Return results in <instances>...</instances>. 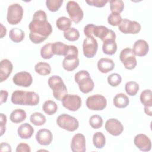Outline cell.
<instances>
[{
  "label": "cell",
  "instance_id": "6da1fadb",
  "mask_svg": "<svg viewBox=\"0 0 152 152\" xmlns=\"http://www.w3.org/2000/svg\"><path fill=\"white\" fill-rule=\"evenodd\" d=\"M28 28L30 31L29 38L35 44L45 41L52 32V27L47 21L46 14L42 10H38L34 13Z\"/></svg>",
  "mask_w": 152,
  "mask_h": 152
},
{
  "label": "cell",
  "instance_id": "7a4b0ae2",
  "mask_svg": "<svg viewBox=\"0 0 152 152\" xmlns=\"http://www.w3.org/2000/svg\"><path fill=\"white\" fill-rule=\"evenodd\" d=\"M39 100V96L34 91L15 90L11 96V102L15 104L36 106Z\"/></svg>",
  "mask_w": 152,
  "mask_h": 152
},
{
  "label": "cell",
  "instance_id": "3957f363",
  "mask_svg": "<svg viewBox=\"0 0 152 152\" xmlns=\"http://www.w3.org/2000/svg\"><path fill=\"white\" fill-rule=\"evenodd\" d=\"M48 85L53 91L55 99L61 101L63 97L68 94L66 86L62 79L58 75H53L48 80Z\"/></svg>",
  "mask_w": 152,
  "mask_h": 152
},
{
  "label": "cell",
  "instance_id": "277c9868",
  "mask_svg": "<svg viewBox=\"0 0 152 152\" xmlns=\"http://www.w3.org/2000/svg\"><path fill=\"white\" fill-rule=\"evenodd\" d=\"M74 79L80 90L83 93H88L94 88V84L90 74L86 70H81L75 74Z\"/></svg>",
  "mask_w": 152,
  "mask_h": 152
},
{
  "label": "cell",
  "instance_id": "5b68a950",
  "mask_svg": "<svg viewBox=\"0 0 152 152\" xmlns=\"http://www.w3.org/2000/svg\"><path fill=\"white\" fill-rule=\"evenodd\" d=\"M78 50L75 46L69 45V50L62 62V66L68 71H72L76 69L79 65L78 58Z\"/></svg>",
  "mask_w": 152,
  "mask_h": 152
},
{
  "label": "cell",
  "instance_id": "8992f818",
  "mask_svg": "<svg viewBox=\"0 0 152 152\" xmlns=\"http://www.w3.org/2000/svg\"><path fill=\"white\" fill-rule=\"evenodd\" d=\"M56 123L60 128L69 132L77 130L79 126V122L75 118L65 113L57 118Z\"/></svg>",
  "mask_w": 152,
  "mask_h": 152
},
{
  "label": "cell",
  "instance_id": "52a82bcc",
  "mask_svg": "<svg viewBox=\"0 0 152 152\" xmlns=\"http://www.w3.org/2000/svg\"><path fill=\"white\" fill-rule=\"evenodd\" d=\"M23 9L19 4H12L8 7L7 20L10 24L15 25L19 23L23 18Z\"/></svg>",
  "mask_w": 152,
  "mask_h": 152
},
{
  "label": "cell",
  "instance_id": "ba28073f",
  "mask_svg": "<svg viewBox=\"0 0 152 152\" xmlns=\"http://www.w3.org/2000/svg\"><path fill=\"white\" fill-rule=\"evenodd\" d=\"M119 59L127 69L131 70L135 68L137 64L135 55L131 48L122 49L119 55Z\"/></svg>",
  "mask_w": 152,
  "mask_h": 152
},
{
  "label": "cell",
  "instance_id": "9c48e42d",
  "mask_svg": "<svg viewBox=\"0 0 152 152\" xmlns=\"http://www.w3.org/2000/svg\"><path fill=\"white\" fill-rule=\"evenodd\" d=\"M66 11L71 20L75 23H80L83 18L84 13L79 4L74 1H69L66 5Z\"/></svg>",
  "mask_w": 152,
  "mask_h": 152
},
{
  "label": "cell",
  "instance_id": "30bf717a",
  "mask_svg": "<svg viewBox=\"0 0 152 152\" xmlns=\"http://www.w3.org/2000/svg\"><path fill=\"white\" fill-rule=\"evenodd\" d=\"M107 105L106 98L101 94H94L89 96L86 100L87 107L92 110H102Z\"/></svg>",
  "mask_w": 152,
  "mask_h": 152
},
{
  "label": "cell",
  "instance_id": "8fae6325",
  "mask_svg": "<svg viewBox=\"0 0 152 152\" xmlns=\"http://www.w3.org/2000/svg\"><path fill=\"white\" fill-rule=\"evenodd\" d=\"M81 99L76 94H67L62 99V103L64 107L70 111H77L81 106Z\"/></svg>",
  "mask_w": 152,
  "mask_h": 152
},
{
  "label": "cell",
  "instance_id": "7c38bea8",
  "mask_svg": "<svg viewBox=\"0 0 152 152\" xmlns=\"http://www.w3.org/2000/svg\"><path fill=\"white\" fill-rule=\"evenodd\" d=\"M98 43L95 38L92 36L87 37L83 43V50L84 55L88 58L94 57L97 51Z\"/></svg>",
  "mask_w": 152,
  "mask_h": 152
},
{
  "label": "cell",
  "instance_id": "4fadbf2b",
  "mask_svg": "<svg viewBox=\"0 0 152 152\" xmlns=\"http://www.w3.org/2000/svg\"><path fill=\"white\" fill-rule=\"evenodd\" d=\"M118 28L124 34H137L141 30V25L137 21L124 18L118 26Z\"/></svg>",
  "mask_w": 152,
  "mask_h": 152
},
{
  "label": "cell",
  "instance_id": "5bb4252c",
  "mask_svg": "<svg viewBox=\"0 0 152 152\" xmlns=\"http://www.w3.org/2000/svg\"><path fill=\"white\" fill-rule=\"evenodd\" d=\"M93 34L100 39L103 42L107 40H115L116 37L115 32L112 30L104 26H96L93 30Z\"/></svg>",
  "mask_w": 152,
  "mask_h": 152
},
{
  "label": "cell",
  "instance_id": "9a60e30c",
  "mask_svg": "<svg viewBox=\"0 0 152 152\" xmlns=\"http://www.w3.org/2000/svg\"><path fill=\"white\" fill-rule=\"evenodd\" d=\"M14 83L18 86L28 87L31 86L33 82L31 75L27 71L17 72L12 78Z\"/></svg>",
  "mask_w": 152,
  "mask_h": 152
},
{
  "label": "cell",
  "instance_id": "2e32d148",
  "mask_svg": "<svg viewBox=\"0 0 152 152\" xmlns=\"http://www.w3.org/2000/svg\"><path fill=\"white\" fill-rule=\"evenodd\" d=\"M106 130L113 136H118L124 130L122 123L118 119L111 118L106 121L104 125Z\"/></svg>",
  "mask_w": 152,
  "mask_h": 152
},
{
  "label": "cell",
  "instance_id": "e0dca14e",
  "mask_svg": "<svg viewBox=\"0 0 152 152\" xmlns=\"http://www.w3.org/2000/svg\"><path fill=\"white\" fill-rule=\"evenodd\" d=\"M71 149L73 152L86 151V138L83 134L78 133L74 135L71 142Z\"/></svg>",
  "mask_w": 152,
  "mask_h": 152
},
{
  "label": "cell",
  "instance_id": "ac0fdd59",
  "mask_svg": "<svg viewBox=\"0 0 152 152\" xmlns=\"http://www.w3.org/2000/svg\"><path fill=\"white\" fill-rule=\"evenodd\" d=\"M135 146L142 151H148L151 148L150 139L145 134H139L137 135L134 140Z\"/></svg>",
  "mask_w": 152,
  "mask_h": 152
},
{
  "label": "cell",
  "instance_id": "d6986e66",
  "mask_svg": "<svg viewBox=\"0 0 152 152\" xmlns=\"http://www.w3.org/2000/svg\"><path fill=\"white\" fill-rule=\"evenodd\" d=\"M36 141L42 145H49L53 140V135L51 131L48 129H41L36 134Z\"/></svg>",
  "mask_w": 152,
  "mask_h": 152
},
{
  "label": "cell",
  "instance_id": "ffe728a7",
  "mask_svg": "<svg viewBox=\"0 0 152 152\" xmlns=\"http://www.w3.org/2000/svg\"><path fill=\"white\" fill-rule=\"evenodd\" d=\"M13 65L11 62L7 59H4L0 63V82L6 80L11 74Z\"/></svg>",
  "mask_w": 152,
  "mask_h": 152
},
{
  "label": "cell",
  "instance_id": "44dd1931",
  "mask_svg": "<svg viewBox=\"0 0 152 152\" xmlns=\"http://www.w3.org/2000/svg\"><path fill=\"white\" fill-rule=\"evenodd\" d=\"M132 50L135 55L138 56H144L147 54L149 50L148 44L144 40H137L133 45Z\"/></svg>",
  "mask_w": 152,
  "mask_h": 152
},
{
  "label": "cell",
  "instance_id": "7402d4cb",
  "mask_svg": "<svg viewBox=\"0 0 152 152\" xmlns=\"http://www.w3.org/2000/svg\"><path fill=\"white\" fill-rule=\"evenodd\" d=\"M97 68L100 72L106 74L114 69L115 63L111 59L102 58L97 62Z\"/></svg>",
  "mask_w": 152,
  "mask_h": 152
},
{
  "label": "cell",
  "instance_id": "603a6c76",
  "mask_svg": "<svg viewBox=\"0 0 152 152\" xmlns=\"http://www.w3.org/2000/svg\"><path fill=\"white\" fill-rule=\"evenodd\" d=\"M34 132L33 126L28 124H22L18 128L17 133L18 136L22 139H28L31 137Z\"/></svg>",
  "mask_w": 152,
  "mask_h": 152
},
{
  "label": "cell",
  "instance_id": "cb8c5ba5",
  "mask_svg": "<svg viewBox=\"0 0 152 152\" xmlns=\"http://www.w3.org/2000/svg\"><path fill=\"white\" fill-rule=\"evenodd\" d=\"M69 50V45L61 42H56L52 43V51L53 54L59 56H65Z\"/></svg>",
  "mask_w": 152,
  "mask_h": 152
},
{
  "label": "cell",
  "instance_id": "d4e9b609",
  "mask_svg": "<svg viewBox=\"0 0 152 152\" xmlns=\"http://www.w3.org/2000/svg\"><path fill=\"white\" fill-rule=\"evenodd\" d=\"M103 42L102 50L104 53L112 55L116 53L117 50V44L115 40H107Z\"/></svg>",
  "mask_w": 152,
  "mask_h": 152
},
{
  "label": "cell",
  "instance_id": "484cf974",
  "mask_svg": "<svg viewBox=\"0 0 152 152\" xmlns=\"http://www.w3.org/2000/svg\"><path fill=\"white\" fill-rule=\"evenodd\" d=\"M129 98L124 93L117 94L113 99V104L118 108H125L129 104Z\"/></svg>",
  "mask_w": 152,
  "mask_h": 152
},
{
  "label": "cell",
  "instance_id": "4316f807",
  "mask_svg": "<svg viewBox=\"0 0 152 152\" xmlns=\"http://www.w3.org/2000/svg\"><path fill=\"white\" fill-rule=\"evenodd\" d=\"M26 118V112L21 109L13 110L10 115V120L13 123H20L24 121Z\"/></svg>",
  "mask_w": 152,
  "mask_h": 152
},
{
  "label": "cell",
  "instance_id": "83f0119b",
  "mask_svg": "<svg viewBox=\"0 0 152 152\" xmlns=\"http://www.w3.org/2000/svg\"><path fill=\"white\" fill-rule=\"evenodd\" d=\"M24 36L25 34L24 31L19 28H12L9 34L10 39L15 43H19L23 41L24 38Z\"/></svg>",
  "mask_w": 152,
  "mask_h": 152
},
{
  "label": "cell",
  "instance_id": "f1b7e54d",
  "mask_svg": "<svg viewBox=\"0 0 152 152\" xmlns=\"http://www.w3.org/2000/svg\"><path fill=\"white\" fill-rule=\"evenodd\" d=\"M34 70L36 73L41 75H47L51 72L50 65L46 62H38L34 66Z\"/></svg>",
  "mask_w": 152,
  "mask_h": 152
},
{
  "label": "cell",
  "instance_id": "f546056e",
  "mask_svg": "<svg viewBox=\"0 0 152 152\" xmlns=\"http://www.w3.org/2000/svg\"><path fill=\"white\" fill-rule=\"evenodd\" d=\"M42 109L47 115H52L56 112L58 110V106L54 101L48 100L44 102L42 106Z\"/></svg>",
  "mask_w": 152,
  "mask_h": 152
},
{
  "label": "cell",
  "instance_id": "4dcf8cb0",
  "mask_svg": "<svg viewBox=\"0 0 152 152\" xmlns=\"http://www.w3.org/2000/svg\"><path fill=\"white\" fill-rule=\"evenodd\" d=\"M71 24V20L66 17H61L56 21V25L58 28L64 31L70 28Z\"/></svg>",
  "mask_w": 152,
  "mask_h": 152
},
{
  "label": "cell",
  "instance_id": "1f68e13d",
  "mask_svg": "<svg viewBox=\"0 0 152 152\" xmlns=\"http://www.w3.org/2000/svg\"><path fill=\"white\" fill-rule=\"evenodd\" d=\"M93 145L97 148H102L106 144V138L101 132H96L93 137Z\"/></svg>",
  "mask_w": 152,
  "mask_h": 152
},
{
  "label": "cell",
  "instance_id": "d6a6232c",
  "mask_svg": "<svg viewBox=\"0 0 152 152\" xmlns=\"http://www.w3.org/2000/svg\"><path fill=\"white\" fill-rule=\"evenodd\" d=\"M30 122L36 126H41L44 125L46 121V118L40 112H34L30 117Z\"/></svg>",
  "mask_w": 152,
  "mask_h": 152
},
{
  "label": "cell",
  "instance_id": "836d02e7",
  "mask_svg": "<svg viewBox=\"0 0 152 152\" xmlns=\"http://www.w3.org/2000/svg\"><path fill=\"white\" fill-rule=\"evenodd\" d=\"M140 101L144 106H152V93L150 90H144L140 94Z\"/></svg>",
  "mask_w": 152,
  "mask_h": 152
},
{
  "label": "cell",
  "instance_id": "e575fe53",
  "mask_svg": "<svg viewBox=\"0 0 152 152\" xmlns=\"http://www.w3.org/2000/svg\"><path fill=\"white\" fill-rule=\"evenodd\" d=\"M64 36L69 41H76L80 37V33L77 28L71 27L64 32Z\"/></svg>",
  "mask_w": 152,
  "mask_h": 152
},
{
  "label": "cell",
  "instance_id": "d590c367",
  "mask_svg": "<svg viewBox=\"0 0 152 152\" xmlns=\"http://www.w3.org/2000/svg\"><path fill=\"white\" fill-rule=\"evenodd\" d=\"M125 90L128 95L134 96L139 90V85L135 81H128L125 84Z\"/></svg>",
  "mask_w": 152,
  "mask_h": 152
},
{
  "label": "cell",
  "instance_id": "8d00e7d4",
  "mask_svg": "<svg viewBox=\"0 0 152 152\" xmlns=\"http://www.w3.org/2000/svg\"><path fill=\"white\" fill-rule=\"evenodd\" d=\"M110 10L112 12L120 14L124 8V4L122 0H111L109 1Z\"/></svg>",
  "mask_w": 152,
  "mask_h": 152
},
{
  "label": "cell",
  "instance_id": "74e56055",
  "mask_svg": "<svg viewBox=\"0 0 152 152\" xmlns=\"http://www.w3.org/2000/svg\"><path fill=\"white\" fill-rule=\"evenodd\" d=\"M53 53L52 51V43H49L45 45L40 49V55L45 59H49L53 57Z\"/></svg>",
  "mask_w": 152,
  "mask_h": 152
},
{
  "label": "cell",
  "instance_id": "f35d334b",
  "mask_svg": "<svg viewBox=\"0 0 152 152\" xmlns=\"http://www.w3.org/2000/svg\"><path fill=\"white\" fill-rule=\"evenodd\" d=\"M63 3V0H47L46 5L48 9L51 12L57 11Z\"/></svg>",
  "mask_w": 152,
  "mask_h": 152
},
{
  "label": "cell",
  "instance_id": "ab89813d",
  "mask_svg": "<svg viewBox=\"0 0 152 152\" xmlns=\"http://www.w3.org/2000/svg\"><path fill=\"white\" fill-rule=\"evenodd\" d=\"M89 124L93 128L99 129L103 125V119L98 115H92L89 119Z\"/></svg>",
  "mask_w": 152,
  "mask_h": 152
},
{
  "label": "cell",
  "instance_id": "60d3db41",
  "mask_svg": "<svg viewBox=\"0 0 152 152\" xmlns=\"http://www.w3.org/2000/svg\"><path fill=\"white\" fill-rule=\"evenodd\" d=\"M122 81L121 76L117 73H113L107 77V82L112 87H117Z\"/></svg>",
  "mask_w": 152,
  "mask_h": 152
},
{
  "label": "cell",
  "instance_id": "b9f144b4",
  "mask_svg": "<svg viewBox=\"0 0 152 152\" xmlns=\"http://www.w3.org/2000/svg\"><path fill=\"white\" fill-rule=\"evenodd\" d=\"M122 20V18L119 14L114 12H111L107 18L108 23L113 26H119Z\"/></svg>",
  "mask_w": 152,
  "mask_h": 152
},
{
  "label": "cell",
  "instance_id": "7bdbcfd3",
  "mask_svg": "<svg viewBox=\"0 0 152 152\" xmlns=\"http://www.w3.org/2000/svg\"><path fill=\"white\" fill-rule=\"evenodd\" d=\"M86 2L89 5L101 8L104 7L107 2V0H86Z\"/></svg>",
  "mask_w": 152,
  "mask_h": 152
},
{
  "label": "cell",
  "instance_id": "ee69618b",
  "mask_svg": "<svg viewBox=\"0 0 152 152\" xmlns=\"http://www.w3.org/2000/svg\"><path fill=\"white\" fill-rule=\"evenodd\" d=\"M31 149L30 146L26 143H20L16 148V152H30Z\"/></svg>",
  "mask_w": 152,
  "mask_h": 152
},
{
  "label": "cell",
  "instance_id": "f6af8a7d",
  "mask_svg": "<svg viewBox=\"0 0 152 152\" xmlns=\"http://www.w3.org/2000/svg\"><path fill=\"white\" fill-rule=\"evenodd\" d=\"M0 126H1V136H2L5 131V124L7 123V116L2 113H1L0 117Z\"/></svg>",
  "mask_w": 152,
  "mask_h": 152
},
{
  "label": "cell",
  "instance_id": "bcb514c9",
  "mask_svg": "<svg viewBox=\"0 0 152 152\" xmlns=\"http://www.w3.org/2000/svg\"><path fill=\"white\" fill-rule=\"evenodd\" d=\"M95 27H96V26L94 24H88L86 25L84 27V34L87 37L92 36L93 31V30H94Z\"/></svg>",
  "mask_w": 152,
  "mask_h": 152
},
{
  "label": "cell",
  "instance_id": "7dc6e473",
  "mask_svg": "<svg viewBox=\"0 0 152 152\" xmlns=\"http://www.w3.org/2000/svg\"><path fill=\"white\" fill-rule=\"evenodd\" d=\"M0 151H8V152H11L12 151L11 148V145L8 144L7 142H1V145H0Z\"/></svg>",
  "mask_w": 152,
  "mask_h": 152
},
{
  "label": "cell",
  "instance_id": "c3c4849f",
  "mask_svg": "<svg viewBox=\"0 0 152 152\" xmlns=\"http://www.w3.org/2000/svg\"><path fill=\"white\" fill-rule=\"evenodd\" d=\"M8 96V93L5 90H1V102L0 104H2L3 103L6 102L7 97Z\"/></svg>",
  "mask_w": 152,
  "mask_h": 152
},
{
  "label": "cell",
  "instance_id": "681fc988",
  "mask_svg": "<svg viewBox=\"0 0 152 152\" xmlns=\"http://www.w3.org/2000/svg\"><path fill=\"white\" fill-rule=\"evenodd\" d=\"M151 107H152V106H144V112H145V113L150 116H152Z\"/></svg>",
  "mask_w": 152,
  "mask_h": 152
},
{
  "label": "cell",
  "instance_id": "f907efd6",
  "mask_svg": "<svg viewBox=\"0 0 152 152\" xmlns=\"http://www.w3.org/2000/svg\"><path fill=\"white\" fill-rule=\"evenodd\" d=\"M1 38H2L4 36H5L7 30H6V28L2 24H1Z\"/></svg>",
  "mask_w": 152,
  "mask_h": 152
}]
</instances>
